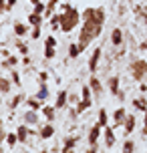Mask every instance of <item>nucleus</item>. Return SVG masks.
<instances>
[{
  "label": "nucleus",
  "mask_w": 147,
  "mask_h": 153,
  "mask_svg": "<svg viewBox=\"0 0 147 153\" xmlns=\"http://www.w3.org/2000/svg\"><path fill=\"white\" fill-rule=\"evenodd\" d=\"M81 16H83V26L79 30V45L85 51L95 38H99L101 30H103V24H105V8H85L81 12Z\"/></svg>",
  "instance_id": "f257e3e1"
},
{
  "label": "nucleus",
  "mask_w": 147,
  "mask_h": 153,
  "mask_svg": "<svg viewBox=\"0 0 147 153\" xmlns=\"http://www.w3.org/2000/svg\"><path fill=\"white\" fill-rule=\"evenodd\" d=\"M79 22H83V16H81V12H79L77 8L73 6V8H69L67 12H62L61 30H62V32H71V30H75Z\"/></svg>",
  "instance_id": "f03ea898"
},
{
  "label": "nucleus",
  "mask_w": 147,
  "mask_h": 153,
  "mask_svg": "<svg viewBox=\"0 0 147 153\" xmlns=\"http://www.w3.org/2000/svg\"><path fill=\"white\" fill-rule=\"evenodd\" d=\"M129 73H131V76L135 79V81H143L147 76V61L145 59H135V61L129 65Z\"/></svg>",
  "instance_id": "7ed1b4c3"
},
{
  "label": "nucleus",
  "mask_w": 147,
  "mask_h": 153,
  "mask_svg": "<svg viewBox=\"0 0 147 153\" xmlns=\"http://www.w3.org/2000/svg\"><path fill=\"white\" fill-rule=\"evenodd\" d=\"M101 133H103V127H101L99 123H95L93 127L89 129V135H87V141H89V145H97V141H99Z\"/></svg>",
  "instance_id": "20e7f679"
},
{
  "label": "nucleus",
  "mask_w": 147,
  "mask_h": 153,
  "mask_svg": "<svg viewBox=\"0 0 147 153\" xmlns=\"http://www.w3.org/2000/svg\"><path fill=\"white\" fill-rule=\"evenodd\" d=\"M101 54H103V48H95V51H93L91 59H89V71H91V73L99 71V61H101Z\"/></svg>",
  "instance_id": "39448f33"
},
{
  "label": "nucleus",
  "mask_w": 147,
  "mask_h": 153,
  "mask_svg": "<svg viewBox=\"0 0 147 153\" xmlns=\"http://www.w3.org/2000/svg\"><path fill=\"white\" fill-rule=\"evenodd\" d=\"M32 131L30 127L24 123V125H20L18 129H16V135H18V143H28V135H30Z\"/></svg>",
  "instance_id": "423d86ee"
},
{
  "label": "nucleus",
  "mask_w": 147,
  "mask_h": 153,
  "mask_svg": "<svg viewBox=\"0 0 147 153\" xmlns=\"http://www.w3.org/2000/svg\"><path fill=\"white\" fill-rule=\"evenodd\" d=\"M103 137H105V145H107L109 149L115 145L117 139H115V133H113V127H109V125H107V127H103Z\"/></svg>",
  "instance_id": "0eeeda50"
},
{
  "label": "nucleus",
  "mask_w": 147,
  "mask_h": 153,
  "mask_svg": "<svg viewBox=\"0 0 147 153\" xmlns=\"http://www.w3.org/2000/svg\"><path fill=\"white\" fill-rule=\"evenodd\" d=\"M22 117H24V123H26L28 127H32V125H39V121H40L39 113H36V111H32V109H28V111H26Z\"/></svg>",
  "instance_id": "6e6552de"
},
{
  "label": "nucleus",
  "mask_w": 147,
  "mask_h": 153,
  "mask_svg": "<svg viewBox=\"0 0 147 153\" xmlns=\"http://www.w3.org/2000/svg\"><path fill=\"white\" fill-rule=\"evenodd\" d=\"M125 119H127V111H125V107L115 109V113H113V123H115V127L125 125Z\"/></svg>",
  "instance_id": "1a4fd4ad"
},
{
  "label": "nucleus",
  "mask_w": 147,
  "mask_h": 153,
  "mask_svg": "<svg viewBox=\"0 0 147 153\" xmlns=\"http://www.w3.org/2000/svg\"><path fill=\"white\" fill-rule=\"evenodd\" d=\"M123 42H125L123 30H121V28H113V32H111V45L113 46H123Z\"/></svg>",
  "instance_id": "9d476101"
},
{
  "label": "nucleus",
  "mask_w": 147,
  "mask_h": 153,
  "mask_svg": "<svg viewBox=\"0 0 147 153\" xmlns=\"http://www.w3.org/2000/svg\"><path fill=\"white\" fill-rule=\"evenodd\" d=\"M89 87H91V91H93V95L99 99L101 95H103V85H101V81L97 79V76H91V81H89Z\"/></svg>",
  "instance_id": "9b49d317"
},
{
  "label": "nucleus",
  "mask_w": 147,
  "mask_h": 153,
  "mask_svg": "<svg viewBox=\"0 0 147 153\" xmlns=\"http://www.w3.org/2000/svg\"><path fill=\"white\" fill-rule=\"evenodd\" d=\"M135 125H137V117L135 115H127V119H125V135H131L133 131H135Z\"/></svg>",
  "instance_id": "f8f14e48"
},
{
  "label": "nucleus",
  "mask_w": 147,
  "mask_h": 153,
  "mask_svg": "<svg viewBox=\"0 0 147 153\" xmlns=\"http://www.w3.org/2000/svg\"><path fill=\"white\" fill-rule=\"evenodd\" d=\"M67 103H69V93H67V91H59L56 101H54V107L62 109V107H67Z\"/></svg>",
  "instance_id": "ddd939ff"
},
{
  "label": "nucleus",
  "mask_w": 147,
  "mask_h": 153,
  "mask_svg": "<svg viewBox=\"0 0 147 153\" xmlns=\"http://www.w3.org/2000/svg\"><path fill=\"white\" fill-rule=\"evenodd\" d=\"M54 113H56V107L54 105H47L45 103V107H42V115H45V119H47L48 123H53L56 117H54Z\"/></svg>",
  "instance_id": "4468645a"
},
{
  "label": "nucleus",
  "mask_w": 147,
  "mask_h": 153,
  "mask_svg": "<svg viewBox=\"0 0 147 153\" xmlns=\"http://www.w3.org/2000/svg\"><path fill=\"white\" fill-rule=\"evenodd\" d=\"M119 83H121V81H119V76L117 75H113V76H109V93H111V95H115L117 97V93L121 91V89H119Z\"/></svg>",
  "instance_id": "2eb2a0df"
},
{
  "label": "nucleus",
  "mask_w": 147,
  "mask_h": 153,
  "mask_svg": "<svg viewBox=\"0 0 147 153\" xmlns=\"http://www.w3.org/2000/svg\"><path fill=\"white\" fill-rule=\"evenodd\" d=\"M12 30H14V34L18 38H22V36L28 34V26H26L24 22H14V24H12Z\"/></svg>",
  "instance_id": "dca6fc26"
},
{
  "label": "nucleus",
  "mask_w": 147,
  "mask_h": 153,
  "mask_svg": "<svg viewBox=\"0 0 147 153\" xmlns=\"http://www.w3.org/2000/svg\"><path fill=\"white\" fill-rule=\"evenodd\" d=\"M12 91V81L6 76H0V95H8Z\"/></svg>",
  "instance_id": "f3484780"
},
{
  "label": "nucleus",
  "mask_w": 147,
  "mask_h": 153,
  "mask_svg": "<svg viewBox=\"0 0 147 153\" xmlns=\"http://www.w3.org/2000/svg\"><path fill=\"white\" fill-rule=\"evenodd\" d=\"M42 20H45V16L39 14V12H30L28 14V26H42Z\"/></svg>",
  "instance_id": "a211bd4d"
},
{
  "label": "nucleus",
  "mask_w": 147,
  "mask_h": 153,
  "mask_svg": "<svg viewBox=\"0 0 147 153\" xmlns=\"http://www.w3.org/2000/svg\"><path fill=\"white\" fill-rule=\"evenodd\" d=\"M26 105H28V109H32V111H42V107H45V103L40 99H36V97L26 99Z\"/></svg>",
  "instance_id": "6ab92c4d"
},
{
  "label": "nucleus",
  "mask_w": 147,
  "mask_h": 153,
  "mask_svg": "<svg viewBox=\"0 0 147 153\" xmlns=\"http://www.w3.org/2000/svg\"><path fill=\"white\" fill-rule=\"evenodd\" d=\"M53 135H54V127L50 125V123H47V125H45V127L39 131V137H40V139H50Z\"/></svg>",
  "instance_id": "aec40b11"
},
{
  "label": "nucleus",
  "mask_w": 147,
  "mask_h": 153,
  "mask_svg": "<svg viewBox=\"0 0 147 153\" xmlns=\"http://www.w3.org/2000/svg\"><path fill=\"white\" fill-rule=\"evenodd\" d=\"M61 22H62V12H59V14H53L50 16V28H53V30H59V28H61Z\"/></svg>",
  "instance_id": "412c9836"
},
{
  "label": "nucleus",
  "mask_w": 147,
  "mask_h": 153,
  "mask_svg": "<svg viewBox=\"0 0 147 153\" xmlns=\"http://www.w3.org/2000/svg\"><path fill=\"white\" fill-rule=\"evenodd\" d=\"M48 95H50V93H48V87H47V83H42V85H40V89H39V93H36L34 97H36V99H40L42 103H45V101L48 99Z\"/></svg>",
  "instance_id": "4be33fe9"
},
{
  "label": "nucleus",
  "mask_w": 147,
  "mask_h": 153,
  "mask_svg": "<svg viewBox=\"0 0 147 153\" xmlns=\"http://www.w3.org/2000/svg\"><path fill=\"white\" fill-rule=\"evenodd\" d=\"M133 107L137 109V111H141V113H145V111H147V99H145V97L135 99V101H133Z\"/></svg>",
  "instance_id": "5701e85b"
},
{
  "label": "nucleus",
  "mask_w": 147,
  "mask_h": 153,
  "mask_svg": "<svg viewBox=\"0 0 147 153\" xmlns=\"http://www.w3.org/2000/svg\"><path fill=\"white\" fill-rule=\"evenodd\" d=\"M81 53H83L81 45H77V42H71V46H69V56H71V59H77Z\"/></svg>",
  "instance_id": "b1692460"
},
{
  "label": "nucleus",
  "mask_w": 147,
  "mask_h": 153,
  "mask_svg": "<svg viewBox=\"0 0 147 153\" xmlns=\"http://www.w3.org/2000/svg\"><path fill=\"white\" fill-rule=\"evenodd\" d=\"M91 105H93V101H85V99H81V101L77 103V107H75V109H77V115H81L83 111H87V109L91 107Z\"/></svg>",
  "instance_id": "393cba45"
},
{
  "label": "nucleus",
  "mask_w": 147,
  "mask_h": 153,
  "mask_svg": "<svg viewBox=\"0 0 147 153\" xmlns=\"http://www.w3.org/2000/svg\"><path fill=\"white\" fill-rule=\"evenodd\" d=\"M101 127H107L109 125V117H107V109H99V119H97Z\"/></svg>",
  "instance_id": "a878e982"
},
{
  "label": "nucleus",
  "mask_w": 147,
  "mask_h": 153,
  "mask_svg": "<svg viewBox=\"0 0 147 153\" xmlns=\"http://www.w3.org/2000/svg\"><path fill=\"white\" fill-rule=\"evenodd\" d=\"M56 4H59V0H48L47 2V10H45V18H50L54 12V8H56Z\"/></svg>",
  "instance_id": "bb28decb"
},
{
  "label": "nucleus",
  "mask_w": 147,
  "mask_h": 153,
  "mask_svg": "<svg viewBox=\"0 0 147 153\" xmlns=\"http://www.w3.org/2000/svg\"><path fill=\"white\" fill-rule=\"evenodd\" d=\"M4 69H10V67H14V65H18V56H14V54H10V56H6V61L0 62Z\"/></svg>",
  "instance_id": "cd10ccee"
},
{
  "label": "nucleus",
  "mask_w": 147,
  "mask_h": 153,
  "mask_svg": "<svg viewBox=\"0 0 147 153\" xmlns=\"http://www.w3.org/2000/svg\"><path fill=\"white\" fill-rule=\"evenodd\" d=\"M81 99L93 101V97H91V87H89V85H83V87H81Z\"/></svg>",
  "instance_id": "c85d7f7f"
},
{
  "label": "nucleus",
  "mask_w": 147,
  "mask_h": 153,
  "mask_svg": "<svg viewBox=\"0 0 147 153\" xmlns=\"http://www.w3.org/2000/svg\"><path fill=\"white\" fill-rule=\"evenodd\" d=\"M54 56H56V46H45V59L53 61Z\"/></svg>",
  "instance_id": "c756f323"
},
{
  "label": "nucleus",
  "mask_w": 147,
  "mask_h": 153,
  "mask_svg": "<svg viewBox=\"0 0 147 153\" xmlns=\"http://www.w3.org/2000/svg\"><path fill=\"white\" fill-rule=\"evenodd\" d=\"M22 101H24V97H22V95H14V97H12V101L8 103V107H10V109H12V111H14V109L18 107V105H20Z\"/></svg>",
  "instance_id": "7c9ffc66"
},
{
  "label": "nucleus",
  "mask_w": 147,
  "mask_h": 153,
  "mask_svg": "<svg viewBox=\"0 0 147 153\" xmlns=\"http://www.w3.org/2000/svg\"><path fill=\"white\" fill-rule=\"evenodd\" d=\"M133 151H135V143H133L131 139H127V141L123 143V151L121 153H133Z\"/></svg>",
  "instance_id": "2f4dec72"
},
{
  "label": "nucleus",
  "mask_w": 147,
  "mask_h": 153,
  "mask_svg": "<svg viewBox=\"0 0 147 153\" xmlns=\"http://www.w3.org/2000/svg\"><path fill=\"white\" fill-rule=\"evenodd\" d=\"M6 143L10 147H14L16 143H18V135H16V133H6Z\"/></svg>",
  "instance_id": "473e14b6"
},
{
  "label": "nucleus",
  "mask_w": 147,
  "mask_h": 153,
  "mask_svg": "<svg viewBox=\"0 0 147 153\" xmlns=\"http://www.w3.org/2000/svg\"><path fill=\"white\" fill-rule=\"evenodd\" d=\"M32 6H34V10H32V12H39V14H42V16H45V10H47V4H42V0H40V2H34Z\"/></svg>",
  "instance_id": "72a5a7b5"
},
{
  "label": "nucleus",
  "mask_w": 147,
  "mask_h": 153,
  "mask_svg": "<svg viewBox=\"0 0 147 153\" xmlns=\"http://www.w3.org/2000/svg\"><path fill=\"white\" fill-rule=\"evenodd\" d=\"M65 145H67V147H77L79 145V137H75V135L67 137V139H65Z\"/></svg>",
  "instance_id": "f704fd0d"
},
{
  "label": "nucleus",
  "mask_w": 147,
  "mask_h": 153,
  "mask_svg": "<svg viewBox=\"0 0 147 153\" xmlns=\"http://www.w3.org/2000/svg\"><path fill=\"white\" fill-rule=\"evenodd\" d=\"M16 48H18V53H20V54H24V56L28 54V46L24 45L22 40H16Z\"/></svg>",
  "instance_id": "c9c22d12"
},
{
  "label": "nucleus",
  "mask_w": 147,
  "mask_h": 153,
  "mask_svg": "<svg viewBox=\"0 0 147 153\" xmlns=\"http://www.w3.org/2000/svg\"><path fill=\"white\" fill-rule=\"evenodd\" d=\"M42 26H32V32H30V38L32 40H36V38H40V34H42V30H40Z\"/></svg>",
  "instance_id": "e433bc0d"
},
{
  "label": "nucleus",
  "mask_w": 147,
  "mask_h": 153,
  "mask_svg": "<svg viewBox=\"0 0 147 153\" xmlns=\"http://www.w3.org/2000/svg\"><path fill=\"white\" fill-rule=\"evenodd\" d=\"M10 71H12V85H14V87H20V75H18L14 69H10Z\"/></svg>",
  "instance_id": "4c0bfd02"
},
{
  "label": "nucleus",
  "mask_w": 147,
  "mask_h": 153,
  "mask_svg": "<svg viewBox=\"0 0 147 153\" xmlns=\"http://www.w3.org/2000/svg\"><path fill=\"white\" fill-rule=\"evenodd\" d=\"M135 12L139 14V18H143V24H145V26H147V12H145V10H143V8H139V6L135 8Z\"/></svg>",
  "instance_id": "58836bf2"
},
{
  "label": "nucleus",
  "mask_w": 147,
  "mask_h": 153,
  "mask_svg": "<svg viewBox=\"0 0 147 153\" xmlns=\"http://www.w3.org/2000/svg\"><path fill=\"white\" fill-rule=\"evenodd\" d=\"M45 46H56V38H54L53 34H48V36L45 38Z\"/></svg>",
  "instance_id": "ea45409f"
},
{
  "label": "nucleus",
  "mask_w": 147,
  "mask_h": 153,
  "mask_svg": "<svg viewBox=\"0 0 147 153\" xmlns=\"http://www.w3.org/2000/svg\"><path fill=\"white\" fill-rule=\"evenodd\" d=\"M143 115H145V117H143V129H141V135H145V137H147V111Z\"/></svg>",
  "instance_id": "a19ab883"
},
{
  "label": "nucleus",
  "mask_w": 147,
  "mask_h": 153,
  "mask_svg": "<svg viewBox=\"0 0 147 153\" xmlns=\"http://www.w3.org/2000/svg\"><path fill=\"white\" fill-rule=\"evenodd\" d=\"M39 79L42 81V83H47V81H48V73H47V71H40V73H39Z\"/></svg>",
  "instance_id": "79ce46f5"
},
{
  "label": "nucleus",
  "mask_w": 147,
  "mask_h": 153,
  "mask_svg": "<svg viewBox=\"0 0 147 153\" xmlns=\"http://www.w3.org/2000/svg\"><path fill=\"white\" fill-rule=\"evenodd\" d=\"M69 8H73V6H71V2H62V4H61V12H67Z\"/></svg>",
  "instance_id": "37998d69"
},
{
  "label": "nucleus",
  "mask_w": 147,
  "mask_h": 153,
  "mask_svg": "<svg viewBox=\"0 0 147 153\" xmlns=\"http://www.w3.org/2000/svg\"><path fill=\"white\" fill-rule=\"evenodd\" d=\"M0 141H6V133H4V127H2V121H0Z\"/></svg>",
  "instance_id": "c03bdc74"
},
{
  "label": "nucleus",
  "mask_w": 147,
  "mask_h": 153,
  "mask_svg": "<svg viewBox=\"0 0 147 153\" xmlns=\"http://www.w3.org/2000/svg\"><path fill=\"white\" fill-rule=\"evenodd\" d=\"M61 151H62V153H75V147H67V145H62Z\"/></svg>",
  "instance_id": "a18cd8bd"
},
{
  "label": "nucleus",
  "mask_w": 147,
  "mask_h": 153,
  "mask_svg": "<svg viewBox=\"0 0 147 153\" xmlns=\"http://www.w3.org/2000/svg\"><path fill=\"white\" fill-rule=\"evenodd\" d=\"M18 0H8V4H6V10H12V6H14Z\"/></svg>",
  "instance_id": "49530a36"
},
{
  "label": "nucleus",
  "mask_w": 147,
  "mask_h": 153,
  "mask_svg": "<svg viewBox=\"0 0 147 153\" xmlns=\"http://www.w3.org/2000/svg\"><path fill=\"white\" fill-rule=\"evenodd\" d=\"M117 99H119V101H125V91H119V93H117Z\"/></svg>",
  "instance_id": "de8ad7c7"
},
{
  "label": "nucleus",
  "mask_w": 147,
  "mask_h": 153,
  "mask_svg": "<svg viewBox=\"0 0 147 153\" xmlns=\"http://www.w3.org/2000/svg\"><path fill=\"white\" fill-rule=\"evenodd\" d=\"M6 4H8V0H0V10H6Z\"/></svg>",
  "instance_id": "09e8293b"
},
{
  "label": "nucleus",
  "mask_w": 147,
  "mask_h": 153,
  "mask_svg": "<svg viewBox=\"0 0 147 153\" xmlns=\"http://www.w3.org/2000/svg\"><path fill=\"white\" fill-rule=\"evenodd\" d=\"M87 153H97V145H91L89 149H87Z\"/></svg>",
  "instance_id": "8fccbe9b"
},
{
  "label": "nucleus",
  "mask_w": 147,
  "mask_h": 153,
  "mask_svg": "<svg viewBox=\"0 0 147 153\" xmlns=\"http://www.w3.org/2000/svg\"><path fill=\"white\" fill-rule=\"evenodd\" d=\"M139 48H141V51H147V38H145V40H143V42L139 45Z\"/></svg>",
  "instance_id": "3c124183"
},
{
  "label": "nucleus",
  "mask_w": 147,
  "mask_h": 153,
  "mask_svg": "<svg viewBox=\"0 0 147 153\" xmlns=\"http://www.w3.org/2000/svg\"><path fill=\"white\" fill-rule=\"evenodd\" d=\"M22 65H26V67L30 65V59H28V54H26V56H24V59H22Z\"/></svg>",
  "instance_id": "603ef678"
},
{
  "label": "nucleus",
  "mask_w": 147,
  "mask_h": 153,
  "mask_svg": "<svg viewBox=\"0 0 147 153\" xmlns=\"http://www.w3.org/2000/svg\"><path fill=\"white\" fill-rule=\"evenodd\" d=\"M139 91H141V93H145V91H147V85H145V83H141V85H139Z\"/></svg>",
  "instance_id": "864d4df0"
},
{
  "label": "nucleus",
  "mask_w": 147,
  "mask_h": 153,
  "mask_svg": "<svg viewBox=\"0 0 147 153\" xmlns=\"http://www.w3.org/2000/svg\"><path fill=\"white\" fill-rule=\"evenodd\" d=\"M40 153H50V151H48V149H42V151H40Z\"/></svg>",
  "instance_id": "5fc2aeb1"
},
{
  "label": "nucleus",
  "mask_w": 147,
  "mask_h": 153,
  "mask_svg": "<svg viewBox=\"0 0 147 153\" xmlns=\"http://www.w3.org/2000/svg\"><path fill=\"white\" fill-rule=\"evenodd\" d=\"M30 2H32V4H34V2H40V0H30Z\"/></svg>",
  "instance_id": "6e6d98bb"
},
{
  "label": "nucleus",
  "mask_w": 147,
  "mask_h": 153,
  "mask_svg": "<svg viewBox=\"0 0 147 153\" xmlns=\"http://www.w3.org/2000/svg\"><path fill=\"white\" fill-rule=\"evenodd\" d=\"M0 143H2V141H0ZM0 153H2V145H0Z\"/></svg>",
  "instance_id": "4d7b16f0"
},
{
  "label": "nucleus",
  "mask_w": 147,
  "mask_h": 153,
  "mask_svg": "<svg viewBox=\"0 0 147 153\" xmlns=\"http://www.w3.org/2000/svg\"><path fill=\"white\" fill-rule=\"evenodd\" d=\"M0 105H2V99H0Z\"/></svg>",
  "instance_id": "13d9d810"
},
{
  "label": "nucleus",
  "mask_w": 147,
  "mask_h": 153,
  "mask_svg": "<svg viewBox=\"0 0 147 153\" xmlns=\"http://www.w3.org/2000/svg\"><path fill=\"white\" fill-rule=\"evenodd\" d=\"M65 2H71V0H65Z\"/></svg>",
  "instance_id": "bf43d9fd"
}]
</instances>
